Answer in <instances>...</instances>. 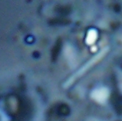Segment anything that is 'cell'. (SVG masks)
<instances>
[{
	"instance_id": "1",
	"label": "cell",
	"mask_w": 122,
	"mask_h": 121,
	"mask_svg": "<svg viewBox=\"0 0 122 121\" xmlns=\"http://www.w3.org/2000/svg\"><path fill=\"white\" fill-rule=\"evenodd\" d=\"M97 38V32L95 30L92 29L87 33L86 37V43L88 45H92L96 41Z\"/></svg>"
}]
</instances>
